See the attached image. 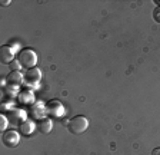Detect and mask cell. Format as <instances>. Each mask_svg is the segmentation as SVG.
Wrapping results in <instances>:
<instances>
[{
    "label": "cell",
    "instance_id": "6da1fadb",
    "mask_svg": "<svg viewBox=\"0 0 160 155\" xmlns=\"http://www.w3.org/2000/svg\"><path fill=\"white\" fill-rule=\"evenodd\" d=\"M17 61L20 62V65L23 67H27V69H32V67H36L37 63V55L33 49L30 47H26V49H22L17 56Z\"/></svg>",
    "mask_w": 160,
    "mask_h": 155
},
{
    "label": "cell",
    "instance_id": "7a4b0ae2",
    "mask_svg": "<svg viewBox=\"0 0 160 155\" xmlns=\"http://www.w3.org/2000/svg\"><path fill=\"white\" fill-rule=\"evenodd\" d=\"M67 128L74 135L83 134V132L89 128V119H87L86 116H83V115H77V116H74V118H72L69 121Z\"/></svg>",
    "mask_w": 160,
    "mask_h": 155
},
{
    "label": "cell",
    "instance_id": "3957f363",
    "mask_svg": "<svg viewBox=\"0 0 160 155\" xmlns=\"http://www.w3.org/2000/svg\"><path fill=\"white\" fill-rule=\"evenodd\" d=\"M42 79V71L39 67H32V69H27L26 75H24V82H26L29 86L32 88H36V85L40 82Z\"/></svg>",
    "mask_w": 160,
    "mask_h": 155
},
{
    "label": "cell",
    "instance_id": "277c9868",
    "mask_svg": "<svg viewBox=\"0 0 160 155\" xmlns=\"http://www.w3.org/2000/svg\"><path fill=\"white\" fill-rule=\"evenodd\" d=\"M2 141H3V144L6 145V147L14 148L20 141V135L17 134L16 131H13V129H12V131H4L3 135H2Z\"/></svg>",
    "mask_w": 160,
    "mask_h": 155
},
{
    "label": "cell",
    "instance_id": "5b68a950",
    "mask_svg": "<svg viewBox=\"0 0 160 155\" xmlns=\"http://www.w3.org/2000/svg\"><path fill=\"white\" fill-rule=\"evenodd\" d=\"M46 109H47V114H50L52 116H54V118L62 116V115L64 114L63 105H62V102H59V101H50V102H47Z\"/></svg>",
    "mask_w": 160,
    "mask_h": 155
},
{
    "label": "cell",
    "instance_id": "8992f818",
    "mask_svg": "<svg viewBox=\"0 0 160 155\" xmlns=\"http://www.w3.org/2000/svg\"><path fill=\"white\" fill-rule=\"evenodd\" d=\"M0 59L3 63H12L14 61V49L9 45H3L0 47Z\"/></svg>",
    "mask_w": 160,
    "mask_h": 155
},
{
    "label": "cell",
    "instance_id": "52a82bcc",
    "mask_svg": "<svg viewBox=\"0 0 160 155\" xmlns=\"http://www.w3.org/2000/svg\"><path fill=\"white\" fill-rule=\"evenodd\" d=\"M7 83L9 85H13V86H19V85H22L24 82V76L22 73H20V71H13L10 72L9 76H7Z\"/></svg>",
    "mask_w": 160,
    "mask_h": 155
},
{
    "label": "cell",
    "instance_id": "ba28073f",
    "mask_svg": "<svg viewBox=\"0 0 160 155\" xmlns=\"http://www.w3.org/2000/svg\"><path fill=\"white\" fill-rule=\"evenodd\" d=\"M17 98H19L20 104L29 105V104H33L34 102V94H33V91H30V89H24V91L19 92Z\"/></svg>",
    "mask_w": 160,
    "mask_h": 155
},
{
    "label": "cell",
    "instance_id": "9c48e42d",
    "mask_svg": "<svg viewBox=\"0 0 160 155\" xmlns=\"http://www.w3.org/2000/svg\"><path fill=\"white\" fill-rule=\"evenodd\" d=\"M37 129H39V132H42V134H49V132H52V129H53V122H52V119H49V118L40 119V121L37 122Z\"/></svg>",
    "mask_w": 160,
    "mask_h": 155
},
{
    "label": "cell",
    "instance_id": "30bf717a",
    "mask_svg": "<svg viewBox=\"0 0 160 155\" xmlns=\"http://www.w3.org/2000/svg\"><path fill=\"white\" fill-rule=\"evenodd\" d=\"M30 109H32V115H33V116H36V118H40V119H43L44 115L47 114V109L44 108L43 104H40V102L34 104Z\"/></svg>",
    "mask_w": 160,
    "mask_h": 155
},
{
    "label": "cell",
    "instance_id": "8fae6325",
    "mask_svg": "<svg viewBox=\"0 0 160 155\" xmlns=\"http://www.w3.org/2000/svg\"><path fill=\"white\" fill-rule=\"evenodd\" d=\"M34 128H36L34 122H33V121H29V119H26V121H23L22 124H20V132H23L24 135L33 134Z\"/></svg>",
    "mask_w": 160,
    "mask_h": 155
},
{
    "label": "cell",
    "instance_id": "7c38bea8",
    "mask_svg": "<svg viewBox=\"0 0 160 155\" xmlns=\"http://www.w3.org/2000/svg\"><path fill=\"white\" fill-rule=\"evenodd\" d=\"M10 116L13 118V121H26V114L22 109H16L13 108L10 111Z\"/></svg>",
    "mask_w": 160,
    "mask_h": 155
},
{
    "label": "cell",
    "instance_id": "4fadbf2b",
    "mask_svg": "<svg viewBox=\"0 0 160 155\" xmlns=\"http://www.w3.org/2000/svg\"><path fill=\"white\" fill-rule=\"evenodd\" d=\"M4 95H6V98H14L17 94V86H13V85H9V86H6L4 88Z\"/></svg>",
    "mask_w": 160,
    "mask_h": 155
},
{
    "label": "cell",
    "instance_id": "5bb4252c",
    "mask_svg": "<svg viewBox=\"0 0 160 155\" xmlns=\"http://www.w3.org/2000/svg\"><path fill=\"white\" fill-rule=\"evenodd\" d=\"M6 126H7L6 116H4V115H0V129H2V131H4V129H6Z\"/></svg>",
    "mask_w": 160,
    "mask_h": 155
},
{
    "label": "cell",
    "instance_id": "9a60e30c",
    "mask_svg": "<svg viewBox=\"0 0 160 155\" xmlns=\"http://www.w3.org/2000/svg\"><path fill=\"white\" fill-rule=\"evenodd\" d=\"M153 19L157 22V23H160V6H157L153 10Z\"/></svg>",
    "mask_w": 160,
    "mask_h": 155
},
{
    "label": "cell",
    "instance_id": "2e32d148",
    "mask_svg": "<svg viewBox=\"0 0 160 155\" xmlns=\"http://www.w3.org/2000/svg\"><path fill=\"white\" fill-rule=\"evenodd\" d=\"M10 67H12V72L13 71H20V67H22V65H20V62L19 61H13L12 63H10Z\"/></svg>",
    "mask_w": 160,
    "mask_h": 155
},
{
    "label": "cell",
    "instance_id": "e0dca14e",
    "mask_svg": "<svg viewBox=\"0 0 160 155\" xmlns=\"http://www.w3.org/2000/svg\"><path fill=\"white\" fill-rule=\"evenodd\" d=\"M152 155H160V148L153 149V152H152Z\"/></svg>",
    "mask_w": 160,
    "mask_h": 155
}]
</instances>
